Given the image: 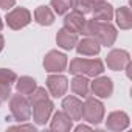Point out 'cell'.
<instances>
[{
	"label": "cell",
	"instance_id": "obj_1",
	"mask_svg": "<svg viewBox=\"0 0 132 132\" xmlns=\"http://www.w3.org/2000/svg\"><path fill=\"white\" fill-rule=\"evenodd\" d=\"M82 34L95 37L100 42V45H104V47H110L117 40V30L109 22H100L95 19L86 20Z\"/></svg>",
	"mask_w": 132,
	"mask_h": 132
},
{
	"label": "cell",
	"instance_id": "obj_2",
	"mask_svg": "<svg viewBox=\"0 0 132 132\" xmlns=\"http://www.w3.org/2000/svg\"><path fill=\"white\" fill-rule=\"evenodd\" d=\"M72 75H84V76H98L104 72V65L100 59H82L76 57L70 62Z\"/></svg>",
	"mask_w": 132,
	"mask_h": 132
},
{
	"label": "cell",
	"instance_id": "obj_3",
	"mask_svg": "<svg viewBox=\"0 0 132 132\" xmlns=\"http://www.w3.org/2000/svg\"><path fill=\"white\" fill-rule=\"evenodd\" d=\"M82 118L92 124H98L104 118V106L93 96H86V103L82 104Z\"/></svg>",
	"mask_w": 132,
	"mask_h": 132
},
{
	"label": "cell",
	"instance_id": "obj_4",
	"mask_svg": "<svg viewBox=\"0 0 132 132\" xmlns=\"http://www.w3.org/2000/svg\"><path fill=\"white\" fill-rule=\"evenodd\" d=\"M10 109H11V115L14 117V120H17L19 123L28 121L31 118V104L27 98H23V95H13L11 101H10Z\"/></svg>",
	"mask_w": 132,
	"mask_h": 132
},
{
	"label": "cell",
	"instance_id": "obj_5",
	"mask_svg": "<svg viewBox=\"0 0 132 132\" xmlns=\"http://www.w3.org/2000/svg\"><path fill=\"white\" fill-rule=\"evenodd\" d=\"M44 67L50 73H61L67 67V56L56 50H51L44 57Z\"/></svg>",
	"mask_w": 132,
	"mask_h": 132
},
{
	"label": "cell",
	"instance_id": "obj_6",
	"mask_svg": "<svg viewBox=\"0 0 132 132\" xmlns=\"http://www.w3.org/2000/svg\"><path fill=\"white\" fill-rule=\"evenodd\" d=\"M31 22V13L27 8H14L6 14V23L11 30H20Z\"/></svg>",
	"mask_w": 132,
	"mask_h": 132
},
{
	"label": "cell",
	"instance_id": "obj_7",
	"mask_svg": "<svg viewBox=\"0 0 132 132\" xmlns=\"http://www.w3.org/2000/svg\"><path fill=\"white\" fill-rule=\"evenodd\" d=\"M106 62H107V67L113 72H120L124 70L126 65L130 62L129 53L124 50H112L107 56H106Z\"/></svg>",
	"mask_w": 132,
	"mask_h": 132
},
{
	"label": "cell",
	"instance_id": "obj_8",
	"mask_svg": "<svg viewBox=\"0 0 132 132\" xmlns=\"http://www.w3.org/2000/svg\"><path fill=\"white\" fill-rule=\"evenodd\" d=\"M47 87H48L51 96L61 98L65 95V92L69 89V81L62 75H50L47 78Z\"/></svg>",
	"mask_w": 132,
	"mask_h": 132
},
{
	"label": "cell",
	"instance_id": "obj_9",
	"mask_svg": "<svg viewBox=\"0 0 132 132\" xmlns=\"http://www.w3.org/2000/svg\"><path fill=\"white\" fill-rule=\"evenodd\" d=\"M53 103L50 100H44L39 101L36 104H33V118L37 124H45L50 120V115L53 112Z\"/></svg>",
	"mask_w": 132,
	"mask_h": 132
},
{
	"label": "cell",
	"instance_id": "obj_10",
	"mask_svg": "<svg viewBox=\"0 0 132 132\" xmlns=\"http://www.w3.org/2000/svg\"><path fill=\"white\" fill-rule=\"evenodd\" d=\"M62 110L75 121L81 120L82 118V101H79L76 96H67L62 101Z\"/></svg>",
	"mask_w": 132,
	"mask_h": 132
},
{
	"label": "cell",
	"instance_id": "obj_11",
	"mask_svg": "<svg viewBox=\"0 0 132 132\" xmlns=\"http://www.w3.org/2000/svg\"><path fill=\"white\" fill-rule=\"evenodd\" d=\"M92 92L95 96H100V98H109L113 92V84H112V79L107 78V76H101V78H96L93 82H92Z\"/></svg>",
	"mask_w": 132,
	"mask_h": 132
},
{
	"label": "cell",
	"instance_id": "obj_12",
	"mask_svg": "<svg viewBox=\"0 0 132 132\" xmlns=\"http://www.w3.org/2000/svg\"><path fill=\"white\" fill-rule=\"evenodd\" d=\"M56 42L64 50H72L78 44V33H75V31H72V30H69V28L64 27V28H61L57 31Z\"/></svg>",
	"mask_w": 132,
	"mask_h": 132
},
{
	"label": "cell",
	"instance_id": "obj_13",
	"mask_svg": "<svg viewBox=\"0 0 132 132\" xmlns=\"http://www.w3.org/2000/svg\"><path fill=\"white\" fill-rule=\"evenodd\" d=\"M127 126H129V117L121 110L112 112L106 120V127L110 130H124Z\"/></svg>",
	"mask_w": 132,
	"mask_h": 132
},
{
	"label": "cell",
	"instance_id": "obj_14",
	"mask_svg": "<svg viewBox=\"0 0 132 132\" xmlns=\"http://www.w3.org/2000/svg\"><path fill=\"white\" fill-rule=\"evenodd\" d=\"M100 50H101L100 42L92 36H87L86 39H82L81 42L76 44V51L82 56H95L100 53Z\"/></svg>",
	"mask_w": 132,
	"mask_h": 132
},
{
	"label": "cell",
	"instance_id": "obj_15",
	"mask_svg": "<svg viewBox=\"0 0 132 132\" xmlns=\"http://www.w3.org/2000/svg\"><path fill=\"white\" fill-rule=\"evenodd\" d=\"M84 25H86L84 14H81L78 11H72L70 14H67L65 19H64V27L72 30V31H75V33H81L82 34Z\"/></svg>",
	"mask_w": 132,
	"mask_h": 132
},
{
	"label": "cell",
	"instance_id": "obj_16",
	"mask_svg": "<svg viewBox=\"0 0 132 132\" xmlns=\"http://www.w3.org/2000/svg\"><path fill=\"white\" fill-rule=\"evenodd\" d=\"M72 118L65 113L64 110L62 112H56L53 115V120H51V124H50V129L51 130H57V132H67L72 129Z\"/></svg>",
	"mask_w": 132,
	"mask_h": 132
},
{
	"label": "cell",
	"instance_id": "obj_17",
	"mask_svg": "<svg viewBox=\"0 0 132 132\" xmlns=\"http://www.w3.org/2000/svg\"><path fill=\"white\" fill-rule=\"evenodd\" d=\"M92 14H93L95 20L109 22L113 17V8H112V5H109L106 2H101V3H98V5H95L92 8Z\"/></svg>",
	"mask_w": 132,
	"mask_h": 132
},
{
	"label": "cell",
	"instance_id": "obj_18",
	"mask_svg": "<svg viewBox=\"0 0 132 132\" xmlns=\"http://www.w3.org/2000/svg\"><path fill=\"white\" fill-rule=\"evenodd\" d=\"M89 79L84 75H75L73 81H72V90L75 95H79L82 98L89 96Z\"/></svg>",
	"mask_w": 132,
	"mask_h": 132
},
{
	"label": "cell",
	"instance_id": "obj_19",
	"mask_svg": "<svg viewBox=\"0 0 132 132\" xmlns=\"http://www.w3.org/2000/svg\"><path fill=\"white\" fill-rule=\"evenodd\" d=\"M34 20H36L39 25L50 27V25L54 22V14H53V11H51L48 6H39V8H36V11H34Z\"/></svg>",
	"mask_w": 132,
	"mask_h": 132
},
{
	"label": "cell",
	"instance_id": "obj_20",
	"mask_svg": "<svg viewBox=\"0 0 132 132\" xmlns=\"http://www.w3.org/2000/svg\"><path fill=\"white\" fill-rule=\"evenodd\" d=\"M117 25L121 30H129L132 27V14L127 6H121L117 11Z\"/></svg>",
	"mask_w": 132,
	"mask_h": 132
},
{
	"label": "cell",
	"instance_id": "obj_21",
	"mask_svg": "<svg viewBox=\"0 0 132 132\" xmlns=\"http://www.w3.org/2000/svg\"><path fill=\"white\" fill-rule=\"evenodd\" d=\"M16 89H17V93H20V95H30L36 89V81L30 76H22L17 79Z\"/></svg>",
	"mask_w": 132,
	"mask_h": 132
},
{
	"label": "cell",
	"instance_id": "obj_22",
	"mask_svg": "<svg viewBox=\"0 0 132 132\" xmlns=\"http://www.w3.org/2000/svg\"><path fill=\"white\" fill-rule=\"evenodd\" d=\"M51 8L57 16H61L65 14L70 8H73V2L72 0H51Z\"/></svg>",
	"mask_w": 132,
	"mask_h": 132
},
{
	"label": "cell",
	"instance_id": "obj_23",
	"mask_svg": "<svg viewBox=\"0 0 132 132\" xmlns=\"http://www.w3.org/2000/svg\"><path fill=\"white\" fill-rule=\"evenodd\" d=\"M44 100H48V93H47V90L44 87H36L28 95V101H30L31 106L36 104V103H39V101H44Z\"/></svg>",
	"mask_w": 132,
	"mask_h": 132
},
{
	"label": "cell",
	"instance_id": "obj_24",
	"mask_svg": "<svg viewBox=\"0 0 132 132\" xmlns=\"http://www.w3.org/2000/svg\"><path fill=\"white\" fill-rule=\"evenodd\" d=\"M72 2H73L75 11H78V13H81V14L92 13V8H93L92 0H72Z\"/></svg>",
	"mask_w": 132,
	"mask_h": 132
},
{
	"label": "cell",
	"instance_id": "obj_25",
	"mask_svg": "<svg viewBox=\"0 0 132 132\" xmlns=\"http://www.w3.org/2000/svg\"><path fill=\"white\" fill-rule=\"evenodd\" d=\"M17 81V76L13 70H6V69H0V82H6V84H13Z\"/></svg>",
	"mask_w": 132,
	"mask_h": 132
},
{
	"label": "cell",
	"instance_id": "obj_26",
	"mask_svg": "<svg viewBox=\"0 0 132 132\" xmlns=\"http://www.w3.org/2000/svg\"><path fill=\"white\" fill-rule=\"evenodd\" d=\"M11 95V84L6 82H0V103L8 100V96Z\"/></svg>",
	"mask_w": 132,
	"mask_h": 132
},
{
	"label": "cell",
	"instance_id": "obj_27",
	"mask_svg": "<svg viewBox=\"0 0 132 132\" xmlns=\"http://www.w3.org/2000/svg\"><path fill=\"white\" fill-rule=\"evenodd\" d=\"M16 5V0H0V8L2 10H10Z\"/></svg>",
	"mask_w": 132,
	"mask_h": 132
},
{
	"label": "cell",
	"instance_id": "obj_28",
	"mask_svg": "<svg viewBox=\"0 0 132 132\" xmlns=\"http://www.w3.org/2000/svg\"><path fill=\"white\" fill-rule=\"evenodd\" d=\"M11 129H28V130H34L36 127H34L33 124H20V126H14V127H11Z\"/></svg>",
	"mask_w": 132,
	"mask_h": 132
},
{
	"label": "cell",
	"instance_id": "obj_29",
	"mask_svg": "<svg viewBox=\"0 0 132 132\" xmlns=\"http://www.w3.org/2000/svg\"><path fill=\"white\" fill-rule=\"evenodd\" d=\"M89 129H90V127H89V126H84V124H81V126H78V127H76V130H78V132H79V130H89Z\"/></svg>",
	"mask_w": 132,
	"mask_h": 132
},
{
	"label": "cell",
	"instance_id": "obj_30",
	"mask_svg": "<svg viewBox=\"0 0 132 132\" xmlns=\"http://www.w3.org/2000/svg\"><path fill=\"white\" fill-rule=\"evenodd\" d=\"M3 45H5V39H3V36L0 34V51L3 50Z\"/></svg>",
	"mask_w": 132,
	"mask_h": 132
},
{
	"label": "cell",
	"instance_id": "obj_31",
	"mask_svg": "<svg viewBox=\"0 0 132 132\" xmlns=\"http://www.w3.org/2000/svg\"><path fill=\"white\" fill-rule=\"evenodd\" d=\"M101 2H106V0H92V3H93V6H95V5H98V3H101Z\"/></svg>",
	"mask_w": 132,
	"mask_h": 132
},
{
	"label": "cell",
	"instance_id": "obj_32",
	"mask_svg": "<svg viewBox=\"0 0 132 132\" xmlns=\"http://www.w3.org/2000/svg\"><path fill=\"white\" fill-rule=\"evenodd\" d=\"M2 28H3V22H2V19H0V31H2Z\"/></svg>",
	"mask_w": 132,
	"mask_h": 132
}]
</instances>
